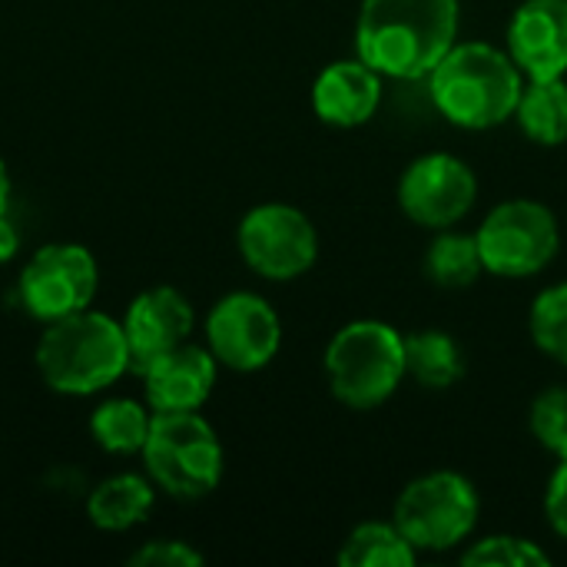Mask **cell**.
Here are the masks:
<instances>
[{
  "mask_svg": "<svg viewBox=\"0 0 567 567\" xmlns=\"http://www.w3.org/2000/svg\"><path fill=\"white\" fill-rule=\"evenodd\" d=\"M528 429L535 442L555 458H567V389L555 385L535 395L528 412Z\"/></svg>",
  "mask_w": 567,
  "mask_h": 567,
  "instance_id": "cell-24",
  "label": "cell"
},
{
  "mask_svg": "<svg viewBox=\"0 0 567 567\" xmlns=\"http://www.w3.org/2000/svg\"><path fill=\"white\" fill-rule=\"evenodd\" d=\"M482 498L462 472H429L412 478L392 508V522L419 555L452 551L478 528Z\"/></svg>",
  "mask_w": 567,
  "mask_h": 567,
  "instance_id": "cell-6",
  "label": "cell"
},
{
  "mask_svg": "<svg viewBox=\"0 0 567 567\" xmlns=\"http://www.w3.org/2000/svg\"><path fill=\"white\" fill-rule=\"evenodd\" d=\"M322 369L336 402L355 412H372L385 405L409 379L405 336L382 319L346 322L329 339Z\"/></svg>",
  "mask_w": 567,
  "mask_h": 567,
  "instance_id": "cell-4",
  "label": "cell"
},
{
  "mask_svg": "<svg viewBox=\"0 0 567 567\" xmlns=\"http://www.w3.org/2000/svg\"><path fill=\"white\" fill-rule=\"evenodd\" d=\"M156 485L140 475H113L100 482L86 498V515L100 532H130L146 522Z\"/></svg>",
  "mask_w": 567,
  "mask_h": 567,
  "instance_id": "cell-16",
  "label": "cell"
},
{
  "mask_svg": "<svg viewBox=\"0 0 567 567\" xmlns=\"http://www.w3.org/2000/svg\"><path fill=\"white\" fill-rule=\"evenodd\" d=\"M505 50L528 80L567 76V0H525L508 23Z\"/></svg>",
  "mask_w": 567,
  "mask_h": 567,
  "instance_id": "cell-13",
  "label": "cell"
},
{
  "mask_svg": "<svg viewBox=\"0 0 567 567\" xmlns=\"http://www.w3.org/2000/svg\"><path fill=\"white\" fill-rule=\"evenodd\" d=\"M465 567H548L551 555L522 535H485L462 551Z\"/></svg>",
  "mask_w": 567,
  "mask_h": 567,
  "instance_id": "cell-23",
  "label": "cell"
},
{
  "mask_svg": "<svg viewBox=\"0 0 567 567\" xmlns=\"http://www.w3.org/2000/svg\"><path fill=\"white\" fill-rule=\"evenodd\" d=\"M488 276L528 279L545 272L561 249L558 216L538 199H505L475 229Z\"/></svg>",
  "mask_w": 567,
  "mask_h": 567,
  "instance_id": "cell-7",
  "label": "cell"
},
{
  "mask_svg": "<svg viewBox=\"0 0 567 567\" xmlns=\"http://www.w3.org/2000/svg\"><path fill=\"white\" fill-rule=\"evenodd\" d=\"M528 332L542 355L567 369V282L542 289L528 312Z\"/></svg>",
  "mask_w": 567,
  "mask_h": 567,
  "instance_id": "cell-22",
  "label": "cell"
},
{
  "mask_svg": "<svg viewBox=\"0 0 567 567\" xmlns=\"http://www.w3.org/2000/svg\"><path fill=\"white\" fill-rule=\"evenodd\" d=\"M206 349L233 372H259L282 349V319L256 292H229L206 316Z\"/></svg>",
  "mask_w": 567,
  "mask_h": 567,
  "instance_id": "cell-11",
  "label": "cell"
},
{
  "mask_svg": "<svg viewBox=\"0 0 567 567\" xmlns=\"http://www.w3.org/2000/svg\"><path fill=\"white\" fill-rule=\"evenodd\" d=\"M405 369L415 385L442 392L462 382L465 375V352L455 336L442 329H419L405 336Z\"/></svg>",
  "mask_w": 567,
  "mask_h": 567,
  "instance_id": "cell-17",
  "label": "cell"
},
{
  "mask_svg": "<svg viewBox=\"0 0 567 567\" xmlns=\"http://www.w3.org/2000/svg\"><path fill=\"white\" fill-rule=\"evenodd\" d=\"M545 518L551 532L567 542V458H558V468L548 478L545 488Z\"/></svg>",
  "mask_w": 567,
  "mask_h": 567,
  "instance_id": "cell-26",
  "label": "cell"
},
{
  "mask_svg": "<svg viewBox=\"0 0 567 567\" xmlns=\"http://www.w3.org/2000/svg\"><path fill=\"white\" fill-rule=\"evenodd\" d=\"M146 478L183 502L206 498L223 482V442L199 412H153L143 445Z\"/></svg>",
  "mask_w": 567,
  "mask_h": 567,
  "instance_id": "cell-5",
  "label": "cell"
},
{
  "mask_svg": "<svg viewBox=\"0 0 567 567\" xmlns=\"http://www.w3.org/2000/svg\"><path fill=\"white\" fill-rule=\"evenodd\" d=\"M425 276L442 289H468L485 276L482 249L475 233H458L455 226L435 229V239L425 249Z\"/></svg>",
  "mask_w": 567,
  "mask_h": 567,
  "instance_id": "cell-19",
  "label": "cell"
},
{
  "mask_svg": "<svg viewBox=\"0 0 567 567\" xmlns=\"http://www.w3.org/2000/svg\"><path fill=\"white\" fill-rule=\"evenodd\" d=\"M10 206V176H7V166L0 159V213H7Z\"/></svg>",
  "mask_w": 567,
  "mask_h": 567,
  "instance_id": "cell-28",
  "label": "cell"
},
{
  "mask_svg": "<svg viewBox=\"0 0 567 567\" xmlns=\"http://www.w3.org/2000/svg\"><path fill=\"white\" fill-rule=\"evenodd\" d=\"M219 362L203 346H176L153 359L140 379L153 412H199L216 389Z\"/></svg>",
  "mask_w": 567,
  "mask_h": 567,
  "instance_id": "cell-14",
  "label": "cell"
},
{
  "mask_svg": "<svg viewBox=\"0 0 567 567\" xmlns=\"http://www.w3.org/2000/svg\"><path fill=\"white\" fill-rule=\"evenodd\" d=\"M150 422H153L150 405H140L133 399H110L93 409L90 435L110 455H133V452H143Z\"/></svg>",
  "mask_w": 567,
  "mask_h": 567,
  "instance_id": "cell-21",
  "label": "cell"
},
{
  "mask_svg": "<svg viewBox=\"0 0 567 567\" xmlns=\"http://www.w3.org/2000/svg\"><path fill=\"white\" fill-rule=\"evenodd\" d=\"M385 76L365 60H336L312 83V110L322 123L339 130L365 126L382 106Z\"/></svg>",
  "mask_w": 567,
  "mask_h": 567,
  "instance_id": "cell-15",
  "label": "cell"
},
{
  "mask_svg": "<svg viewBox=\"0 0 567 567\" xmlns=\"http://www.w3.org/2000/svg\"><path fill=\"white\" fill-rule=\"evenodd\" d=\"M20 249V233L17 226L10 223L7 213H0V262H10Z\"/></svg>",
  "mask_w": 567,
  "mask_h": 567,
  "instance_id": "cell-27",
  "label": "cell"
},
{
  "mask_svg": "<svg viewBox=\"0 0 567 567\" xmlns=\"http://www.w3.org/2000/svg\"><path fill=\"white\" fill-rule=\"evenodd\" d=\"M528 76L515 56L485 40H458L429 76L435 110L458 130H495L515 120Z\"/></svg>",
  "mask_w": 567,
  "mask_h": 567,
  "instance_id": "cell-2",
  "label": "cell"
},
{
  "mask_svg": "<svg viewBox=\"0 0 567 567\" xmlns=\"http://www.w3.org/2000/svg\"><path fill=\"white\" fill-rule=\"evenodd\" d=\"M100 289V269L86 246L76 243H50L37 249L17 282L23 309L40 319L53 322L73 312L90 309Z\"/></svg>",
  "mask_w": 567,
  "mask_h": 567,
  "instance_id": "cell-9",
  "label": "cell"
},
{
  "mask_svg": "<svg viewBox=\"0 0 567 567\" xmlns=\"http://www.w3.org/2000/svg\"><path fill=\"white\" fill-rule=\"evenodd\" d=\"M515 123L535 146L567 143V80H528L515 110Z\"/></svg>",
  "mask_w": 567,
  "mask_h": 567,
  "instance_id": "cell-18",
  "label": "cell"
},
{
  "mask_svg": "<svg viewBox=\"0 0 567 567\" xmlns=\"http://www.w3.org/2000/svg\"><path fill=\"white\" fill-rule=\"evenodd\" d=\"M399 209L422 229H449L458 226L475 199L478 176L455 153H425L405 166L399 176Z\"/></svg>",
  "mask_w": 567,
  "mask_h": 567,
  "instance_id": "cell-10",
  "label": "cell"
},
{
  "mask_svg": "<svg viewBox=\"0 0 567 567\" xmlns=\"http://www.w3.org/2000/svg\"><path fill=\"white\" fill-rule=\"evenodd\" d=\"M37 372L60 395H93L130 372L123 322L83 309L47 322L37 342Z\"/></svg>",
  "mask_w": 567,
  "mask_h": 567,
  "instance_id": "cell-3",
  "label": "cell"
},
{
  "mask_svg": "<svg viewBox=\"0 0 567 567\" xmlns=\"http://www.w3.org/2000/svg\"><path fill=\"white\" fill-rule=\"evenodd\" d=\"M415 561L419 551L395 522H362L339 548L342 567H415Z\"/></svg>",
  "mask_w": 567,
  "mask_h": 567,
  "instance_id": "cell-20",
  "label": "cell"
},
{
  "mask_svg": "<svg viewBox=\"0 0 567 567\" xmlns=\"http://www.w3.org/2000/svg\"><path fill=\"white\" fill-rule=\"evenodd\" d=\"M458 0H362L355 17V56L385 80H429L458 43Z\"/></svg>",
  "mask_w": 567,
  "mask_h": 567,
  "instance_id": "cell-1",
  "label": "cell"
},
{
  "mask_svg": "<svg viewBox=\"0 0 567 567\" xmlns=\"http://www.w3.org/2000/svg\"><path fill=\"white\" fill-rule=\"evenodd\" d=\"M130 565L136 567H199L203 555L196 548H189L186 542L176 538H156L146 542L136 555H130Z\"/></svg>",
  "mask_w": 567,
  "mask_h": 567,
  "instance_id": "cell-25",
  "label": "cell"
},
{
  "mask_svg": "<svg viewBox=\"0 0 567 567\" xmlns=\"http://www.w3.org/2000/svg\"><path fill=\"white\" fill-rule=\"evenodd\" d=\"M193 326H196V312L179 289L153 286V289L140 292L123 316L130 372L140 375L153 359L183 346L189 339Z\"/></svg>",
  "mask_w": 567,
  "mask_h": 567,
  "instance_id": "cell-12",
  "label": "cell"
},
{
  "mask_svg": "<svg viewBox=\"0 0 567 567\" xmlns=\"http://www.w3.org/2000/svg\"><path fill=\"white\" fill-rule=\"evenodd\" d=\"M236 246L243 262L269 282H292L319 259V233L312 219L289 203L252 206L239 219Z\"/></svg>",
  "mask_w": 567,
  "mask_h": 567,
  "instance_id": "cell-8",
  "label": "cell"
}]
</instances>
